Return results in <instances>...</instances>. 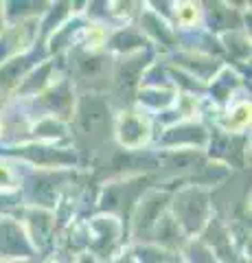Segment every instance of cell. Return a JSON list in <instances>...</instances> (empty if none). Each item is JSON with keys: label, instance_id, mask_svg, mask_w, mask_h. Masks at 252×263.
I'll return each mask as SVG.
<instances>
[{"label": "cell", "instance_id": "cell-6", "mask_svg": "<svg viewBox=\"0 0 252 263\" xmlns=\"http://www.w3.org/2000/svg\"><path fill=\"white\" fill-rule=\"evenodd\" d=\"M79 75L88 81H96L108 75V62L103 57H90V55H81L77 60Z\"/></svg>", "mask_w": 252, "mask_h": 263}, {"label": "cell", "instance_id": "cell-3", "mask_svg": "<svg viewBox=\"0 0 252 263\" xmlns=\"http://www.w3.org/2000/svg\"><path fill=\"white\" fill-rule=\"evenodd\" d=\"M149 127L141 117H136V112H123L119 123V141L125 147H138L147 141Z\"/></svg>", "mask_w": 252, "mask_h": 263}, {"label": "cell", "instance_id": "cell-1", "mask_svg": "<svg viewBox=\"0 0 252 263\" xmlns=\"http://www.w3.org/2000/svg\"><path fill=\"white\" fill-rule=\"evenodd\" d=\"M108 103L99 97H84L77 108V134L81 141L96 143L105 138V129L110 127Z\"/></svg>", "mask_w": 252, "mask_h": 263}, {"label": "cell", "instance_id": "cell-7", "mask_svg": "<svg viewBox=\"0 0 252 263\" xmlns=\"http://www.w3.org/2000/svg\"><path fill=\"white\" fill-rule=\"evenodd\" d=\"M204 129L202 127H195V125H189V127H180V129H173L169 132V134L162 138V143L165 145H200L204 143Z\"/></svg>", "mask_w": 252, "mask_h": 263}, {"label": "cell", "instance_id": "cell-5", "mask_svg": "<svg viewBox=\"0 0 252 263\" xmlns=\"http://www.w3.org/2000/svg\"><path fill=\"white\" fill-rule=\"evenodd\" d=\"M167 197L160 195V193H151L143 200L141 204V211H138V217H136V224L141 228H156V224L160 221V213L162 206H165Z\"/></svg>", "mask_w": 252, "mask_h": 263}, {"label": "cell", "instance_id": "cell-4", "mask_svg": "<svg viewBox=\"0 0 252 263\" xmlns=\"http://www.w3.org/2000/svg\"><path fill=\"white\" fill-rule=\"evenodd\" d=\"M29 241L27 237L22 235V230L15 224H0V257H22V254H29Z\"/></svg>", "mask_w": 252, "mask_h": 263}, {"label": "cell", "instance_id": "cell-8", "mask_svg": "<svg viewBox=\"0 0 252 263\" xmlns=\"http://www.w3.org/2000/svg\"><path fill=\"white\" fill-rule=\"evenodd\" d=\"M9 182H11V174L7 171V167H3V164H0V186H7Z\"/></svg>", "mask_w": 252, "mask_h": 263}, {"label": "cell", "instance_id": "cell-2", "mask_svg": "<svg viewBox=\"0 0 252 263\" xmlns=\"http://www.w3.org/2000/svg\"><path fill=\"white\" fill-rule=\"evenodd\" d=\"M176 213L180 215V224L193 233L200 230L202 224L206 221V213H208V197L198 191V189H189L182 191L176 197Z\"/></svg>", "mask_w": 252, "mask_h": 263}]
</instances>
